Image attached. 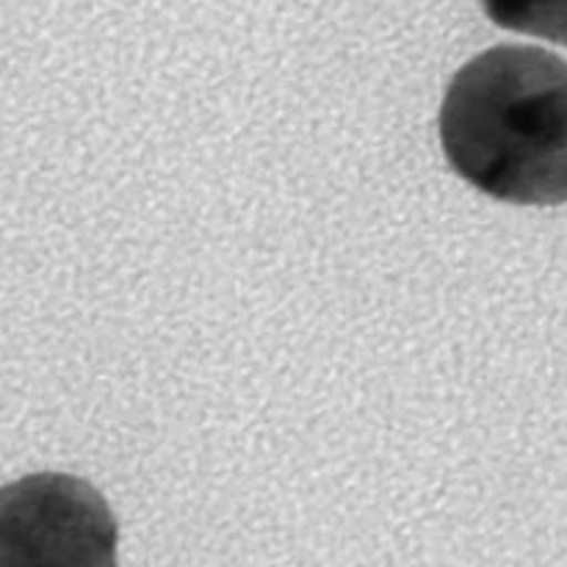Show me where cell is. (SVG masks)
<instances>
[{"instance_id": "1", "label": "cell", "mask_w": 567, "mask_h": 567, "mask_svg": "<svg viewBox=\"0 0 567 567\" xmlns=\"http://www.w3.org/2000/svg\"><path fill=\"white\" fill-rule=\"evenodd\" d=\"M441 144L476 192L513 205L567 203V61L498 44L449 83Z\"/></svg>"}, {"instance_id": "2", "label": "cell", "mask_w": 567, "mask_h": 567, "mask_svg": "<svg viewBox=\"0 0 567 567\" xmlns=\"http://www.w3.org/2000/svg\"><path fill=\"white\" fill-rule=\"evenodd\" d=\"M116 520L89 482L31 474L0 487V567H120Z\"/></svg>"}, {"instance_id": "3", "label": "cell", "mask_w": 567, "mask_h": 567, "mask_svg": "<svg viewBox=\"0 0 567 567\" xmlns=\"http://www.w3.org/2000/svg\"><path fill=\"white\" fill-rule=\"evenodd\" d=\"M482 9L498 28L567 44V0H482Z\"/></svg>"}]
</instances>
